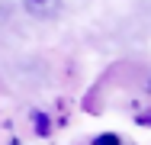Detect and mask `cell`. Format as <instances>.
Instances as JSON below:
<instances>
[{"instance_id": "obj_1", "label": "cell", "mask_w": 151, "mask_h": 145, "mask_svg": "<svg viewBox=\"0 0 151 145\" xmlns=\"http://www.w3.org/2000/svg\"><path fill=\"white\" fill-rule=\"evenodd\" d=\"M61 0H23V10L29 13L32 20H39V23H52V20H58L61 16Z\"/></svg>"}, {"instance_id": "obj_2", "label": "cell", "mask_w": 151, "mask_h": 145, "mask_svg": "<svg viewBox=\"0 0 151 145\" xmlns=\"http://www.w3.org/2000/svg\"><path fill=\"white\" fill-rule=\"evenodd\" d=\"M93 145H122V142H119V136H113V132H103V136H100Z\"/></svg>"}]
</instances>
